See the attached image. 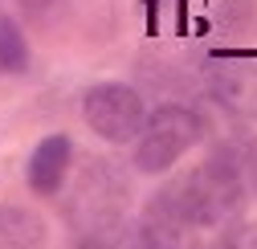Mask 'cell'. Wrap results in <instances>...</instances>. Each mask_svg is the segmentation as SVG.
<instances>
[{"label": "cell", "mask_w": 257, "mask_h": 249, "mask_svg": "<svg viewBox=\"0 0 257 249\" xmlns=\"http://www.w3.org/2000/svg\"><path fill=\"white\" fill-rule=\"evenodd\" d=\"M249 200V168L237 147H216L204 164L188 168L151 196V212H164L192 229H229Z\"/></svg>", "instance_id": "cell-1"}, {"label": "cell", "mask_w": 257, "mask_h": 249, "mask_svg": "<svg viewBox=\"0 0 257 249\" xmlns=\"http://www.w3.org/2000/svg\"><path fill=\"white\" fill-rule=\"evenodd\" d=\"M208 131V122L200 110H192L184 102H164L155 106L143 122V131L135 139V155H131V168L143 176H164L172 172L184 155L196 147Z\"/></svg>", "instance_id": "cell-2"}, {"label": "cell", "mask_w": 257, "mask_h": 249, "mask_svg": "<svg viewBox=\"0 0 257 249\" xmlns=\"http://www.w3.org/2000/svg\"><path fill=\"white\" fill-rule=\"evenodd\" d=\"M82 118L98 139L131 143V139H139L143 122H147V102L126 82H94L82 94Z\"/></svg>", "instance_id": "cell-3"}, {"label": "cell", "mask_w": 257, "mask_h": 249, "mask_svg": "<svg viewBox=\"0 0 257 249\" xmlns=\"http://www.w3.org/2000/svg\"><path fill=\"white\" fill-rule=\"evenodd\" d=\"M122 204H126V184L118 172L110 168H94L78 180V192L66 208L70 216V229L74 233H90V229H102V225H114L122 221Z\"/></svg>", "instance_id": "cell-4"}, {"label": "cell", "mask_w": 257, "mask_h": 249, "mask_svg": "<svg viewBox=\"0 0 257 249\" xmlns=\"http://www.w3.org/2000/svg\"><path fill=\"white\" fill-rule=\"evenodd\" d=\"M204 94L233 118L257 122V66L253 61H208Z\"/></svg>", "instance_id": "cell-5"}, {"label": "cell", "mask_w": 257, "mask_h": 249, "mask_svg": "<svg viewBox=\"0 0 257 249\" xmlns=\"http://www.w3.org/2000/svg\"><path fill=\"white\" fill-rule=\"evenodd\" d=\"M74 168V139L70 135H45L33 155H29V168H25V180L37 196H57L66 188V176Z\"/></svg>", "instance_id": "cell-6"}, {"label": "cell", "mask_w": 257, "mask_h": 249, "mask_svg": "<svg viewBox=\"0 0 257 249\" xmlns=\"http://www.w3.org/2000/svg\"><path fill=\"white\" fill-rule=\"evenodd\" d=\"M45 221L25 204H0V249H45Z\"/></svg>", "instance_id": "cell-7"}, {"label": "cell", "mask_w": 257, "mask_h": 249, "mask_svg": "<svg viewBox=\"0 0 257 249\" xmlns=\"http://www.w3.org/2000/svg\"><path fill=\"white\" fill-rule=\"evenodd\" d=\"M29 61H33V53H29L21 25L0 13V70L5 74H29Z\"/></svg>", "instance_id": "cell-8"}, {"label": "cell", "mask_w": 257, "mask_h": 249, "mask_svg": "<svg viewBox=\"0 0 257 249\" xmlns=\"http://www.w3.org/2000/svg\"><path fill=\"white\" fill-rule=\"evenodd\" d=\"M216 21L224 29H249L257 21V5L253 0H220L216 5Z\"/></svg>", "instance_id": "cell-9"}, {"label": "cell", "mask_w": 257, "mask_h": 249, "mask_svg": "<svg viewBox=\"0 0 257 249\" xmlns=\"http://www.w3.org/2000/svg\"><path fill=\"white\" fill-rule=\"evenodd\" d=\"M212 249H257V221H233Z\"/></svg>", "instance_id": "cell-10"}, {"label": "cell", "mask_w": 257, "mask_h": 249, "mask_svg": "<svg viewBox=\"0 0 257 249\" xmlns=\"http://www.w3.org/2000/svg\"><path fill=\"white\" fill-rule=\"evenodd\" d=\"M49 5H57V0H21V9H25V13H45Z\"/></svg>", "instance_id": "cell-11"}, {"label": "cell", "mask_w": 257, "mask_h": 249, "mask_svg": "<svg viewBox=\"0 0 257 249\" xmlns=\"http://www.w3.org/2000/svg\"><path fill=\"white\" fill-rule=\"evenodd\" d=\"M245 168H249V180H253V188H257V147L245 155Z\"/></svg>", "instance_id": "cell-12"}, {"label": "cell", "mask_w": 257, "mask_h": 249, "mask_svg": "<svg viewBox=\"0 0 257 249\" xmlns=\"http://www.w3.org/2000/svg\"><path fill=\"white\" fill-rule=\"evenodd\" d=\"M164 5V0H143V9H147V25H155V9Z\"/></svg>", "instance_id": "cell-13"}]
</instances>
